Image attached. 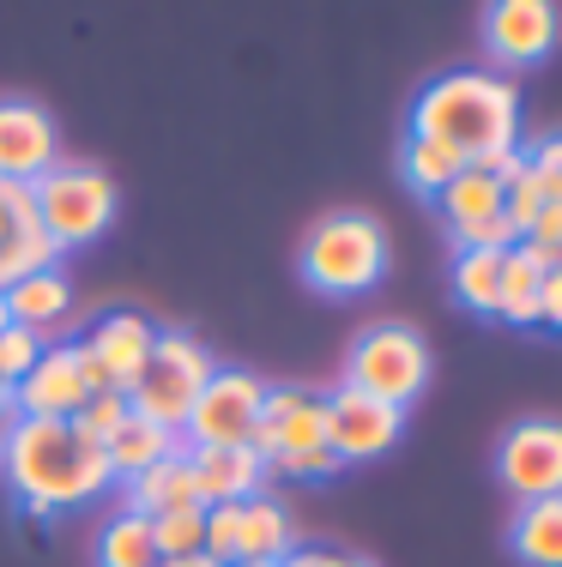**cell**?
I'll list each match as a JSON object with an SVG mask.
<instances>
[{
  "label": "cell",
  "mask_w": 562,
  "mask_h": 567,
  "mask_svg": "<svg viewBox=\"0 0 562 567\" xmlns=\"http://www.w3.org/2000/svg\"><path fill=\"white\" fill-rule=\"evenodd\" d=\"M0 471H7L24 513H37V519H55V513L98 502L115 483L103 441L79 435L73 423H55V416H19V429L0 447Z\"/></svg>",
  "instance_id": "6da1fadb"
},
{
  "label": "cell",
  "mask_w": 562,
  "mask_h": 567,
  "mask_svg": "<svg viewBox=\"0 0 562 567\" xmlns=\"http://www.w3.org/2000/svg\"><path fill=\"white\" fill-rule=\"evenodd\" d=\"M406 127L418 140H436L472 164L484 152L520 145V91L497 66H448V73L418 85Z\"/></svg>",
  "instance_id": "7a4b0ae2"
},
{
  "label": "cell",
  "mask_w": 562,
  "mask_h": 567,
  "mask_svg": "<svg viewBox=\"0 0 562 567\" xmlns=\"http://www.w3.org/2000/svg\"><path fill=\"white\" fill-rule=\"evenodd\" d=\"M387 229L375 212L364 206H339V212H320L303 236V278L315 284L320 296H364L387 278Z\"/></svg>",
  "instance_id": "3957f363"
},
{
  "label": "cell",
  "mask_w": 562,
  "mask_h": 567,
  "mask_svg": "<svg viewBox=\"0 0 562 567\" xmlns=\"http://www.w3.org/2000/svg\"><path fill=\"white\" fill-rule=\"evenodd\" d=\"M31 199H37V229L61 254L98 241L115 224V182L103 164H85V157H55L31 182Z\"/></svg>",
  "instance_id": "277c9868"
},
{
  "label": "cell",
  "mask_w": 562,
  "mask_h": 567,
  "mask_svg": "<svg viewBox=\"0 0 562 567\" xmlns=\"http://www.w3.org/2000/svg\"><path fill=\"white\" fill-rule=\"evenodd\" d=\"M212 369H218V357H212L194 332L157 327V344H152V357H145V374L133 381L127 404L140 416H152V423H164V429L182 435V423H187V411H194L200 386L212 381Z\"/></svg>",
  "instance_id": "5b68a950"
},
{
  "label": "cell",
  "mask_w": 562,
  "mask_h": 567,
  "mask_svg": "<svg viewBox=\"0 0 562 567\" xmlns=\"http://www.w3.org/2000/svg\"><path fill=\"white\" fill-rule=\"evenodd\" d=\"M345 381L406 411V404L430 386V344H423V332L406 327V320H369L351 339Z\"/></svg>",
  "instance_id": "8992f818"
},
{
  "label": "cell",
  "mask_w": 562,
  "mask_h": 567,
  "mask_svg": "<svg viewBox=\"0 0 562 567\" xmlns=\"http://www.w3.org/2000/svg\"><path fill=\"white\" fill-rule=\"evenodd\" d=\"M260 404H266V381H260V374L236 369V362H218L212 381L200 386L194 411H187L182 441H187V447H236V441L254 435Z\"/></svg>",
  "instance_id": "52a82bcc"
},
{
  "label": "cell",
  "mask_w": 562,
  "mask_h": 567,
  "mask_svg": "<svg viewBox=\"0 0 562 567\" xmlns=\"http://www.w3.org/2000/svg\"><path fill=\"white\" fill-rule=\"evenodd\" d=\"M157 344V320L145 308H103L85 332H79V350H85V374L91 393L115 386V393H133V381L145 374V357Z\"/></svg>",
  "instance_id": "ba28073f"
},
{
  "label": "cell",
  "mask_w": 562,
  "mask_h": 567,
  "mask_svg": "<svg viewBox=\"0 0 562 567\" xmlns=\"http://www.w3.org/2000/svg\"><path fill=\"white\" fill-rule=\"evenodd\" d=\"M497 477L520 502L562 495V416H520L497 441Z\"/></svg>",
  "instance_id": "9c48e42d"
},
{
  "label": "cell",
  "mask_w": 562,
  "mask_h": 567,
  "mask_svg": "<svg viewBox=\"0 0 562 567\" xmlns=\"http://www.w3.org/2000/svg\"><path fill=\"white\" fill-rule=\"evenodd\" d=\"M248 447L273 465V458H303L327 447V393L315 386H266L260 423H254Z\"/></svg>",
  "instance_id": "30bf717a"
},
{
  "label": "cell",
  "mask_w": 562,
  "mask_h": 567,
  "mask_svg": "<svg viewBox=\"0 0 562 567\" xmlns=\"http://www.w3.org/2000/svg\"><path fill=\"white\" fill-rule=\"evenodd\" d=\"M406 429V411L387 399L364 393V386H333L327 393V447L339 465H357V458H381Z\"/></svg>",
  "instance_id": "8fae6325"
},
{
  "label": "cell",
  "mask_w": 562,
  "mask_h": 567,
  "mask_svg": "<svg viewBox=\"0 0 562 567\" xmlns=\"http://www.w3.org/2000/svg\"><path fill=\"white\" fill-rule=\"evenodd\" d=\"M85 399H91V374H85L79 339H43L37 362L24 369V381L12 386L19 416H55V423H73V411Z\"/></svg>",
  "instance_id": "7c38bea8"
},
{
  "label": "cell",
  "mask_w": 562,
  "mask_h": 567,
  "mask_svg": "<svg viewBox=\"0 0 562 567\" xmlns=\"http://www.w3.org/2000/svg\"><path fill=\"white\" fill-rule=\"evenodd\" d=\"M562 43V12L551 0H497L484 7V49L497 66H532Z\"/></svg>",
  "instance_id": "4fadbf2b"
},
{
  "label": "cell",
  "mask_w": 562,
  "mask_h": 567,
  "mask_svg": "<svg viewBox=\"0 0 562 567\" xmlns=\"http://www.w3.org/2000/svg\"><path fill=\"white\" fill-rule=\"evenodd\" d=\"M61 157L55 115L31 97H0V182H37Z\"/></svg>",
  "instance_id": "5bb4252c"
},
{
  "label": "cell",
  "mask_w": 562,
  "mask_h": 567,
  "mask_svg": "<svg viewBox=\"0 0 562 567\" xmlns=\"http://www.w3.org/2000/svg\"><path fill=\"white\" fill-rule=\"evenodd\" d=\"M187 465H194L200 483V502L218 507V502H248L254 489H266V458L236 441V447H187Z\"/></svg>",
  "instance_id": "9a60e30c"
},
{
  "label": "cell",
  "mask_w": 562,
  "mask_h": 567,
  "mask_svg": "<svg viewBox=\"0 0 562 567\" xmlns=\"http://www.w3.org/2000/svg\"><path fill=\"white\" fill-rule=\"evenodd\" d=\"M297 544L303 532L273 489H254L248 502H236V561H285Z\"/></svg>",
  "instance_id": "2e32d148"
},
{
  "label": "cell",
  "mask_w": 562,
  "mask_h": 567,
  "mask_svg": "<svg viewBox=\"0 0 562 567\" xmlns=\"http://www.w3.org/2000/svg\"><path fill=\"white\" fill-rule=\"evenodd\" d=\"M115 489H122V507L140 513V519H157V513H176V507H206L200 502V483H194V465H187V447L157 458L140 477H122Z\"/></svg>",
  "instance_id": "e0dca14e"
},
{
  "label": "cell",
  "mask_w": 562,
  "mask_h": 567,
  "mask_svg": "<svg viewBox=\"0 0 562 567\" xmlns=\"http://www.w3.org/2000/svg\"><path fill=\"white\" fill-rule=\"evenodd\" d=\"M7 320L12 327H24V332H55L67 315H73V284H67L61 266H43V272H31V278H19V284H7Z\"/></svg>",
  "instance_id": "ac0fdd59"
},
{
  "label": "cell",
  "mask_w": 562,
  "mask_h": 567,
  "mask_svg": "<svg viewBox=\"0 0 562 567\" xmlns=\"http://www.w3.org/2000/svg\"><path fill=\"white\" fill-rule=\"evenodd\" d=\"M508 556L520 567H562V495L514 507V519H508Z\"/></svg>",
  "instance_id": "d6986e66"
},
{
  "label": "cell",
  "mask_w": 562,
  "mask_h": 567,
  "mask_svg": "<svg viewBox=\"0 0 562 567\" xmlns=\"http://www.w3.org/2000/svg\"><path fill=\"white\" fill-rule=\"evenodd\" d=\"M182 447H187V441L176 435V429L152 423V416H140V411H127V423L115 429L110 441H103L115 483H122V477H140V471H152L157 458H170V453H182Z\"/></svg>",
  "instance_id": "ffe728a7"
},
{
  "label": "cell",
  "mask_w": 562,
  "mask_h": 567,
  "mask_svg": "<svg viewBox=\"0 0 562 567\" xmlns=\"http://www.w3.org/2000/svg\"><path fill=\"white\" fill-rule=\"evenodd\" d=\"M508 254H514V248H508ZM508 254L453 248V302L497 320V290H502V260H508Z\"/></svg>",
  "instance_id": "44dd1931"
},
{
  "label": "cell",
  "mask_w": 562,
  "mask_h": 567,
  "mask_svg": "<svg viewBox=\"0 0 562 567\" xmlns=\"http://www.w3.org/2000/svg\"><path fill=\"white\" fill-rule=\"evenodd\" d=\"M539 308H544V272L527 260V254H508L502 260V290H497V320L508 327H539Z\"/></svg>",
  "instance_id": "7402d4cb"
},
{
  "label": "cell",
  "mask_w": 562,
  "mask_h": 567,
  "mask_svg": "<svg viewBox=\"0 0 562 567\" xmlns=\"http://www.w3.org/2000/svg\"><path fill=\"white\" fill-rule=\"evenodd\" d=\"M436 206H441V218H448V229L478 224V218H490V212H502V182H497V175H484V169L466 164V169H460V175H453V182L436 194Z\"/></svg>",
  "instance_id": "603a6c76"
},
{
  "label": "cell",
  "mask_w": 562,
  "mask_h": 567,
  "mask_svg": "<svg viewBox=\"0 0 562 567\" xmlns=\"http://www.w3.org/2000/svg\"><path fill=\"white\" fill-rule=\"evenodd\" d=\"M98 567H157V544H152V519L140 513H115L98 532Z\"/></svg>",
  "instance_id": "cb8c5ba5"
},
{
  "label": "cell",
  "mask_w": 562,
  "mask_h": 567,
  "mask_svg": "<svg viewBox=\"0 0 562 567\" xmlns=\"http://www.w3.org/2000/svg\"><path fill=\"white\" fill-rule=\"evenodd\" d=\"M460 169H466V157L448 152V145H436V140H418V133H406V145H399V175H406L418 194H430V199H436Z\"/></svg>",
  "instance_id": "d4e9b609"
},
{
  "label": "cell",
  "mask_w": 562,
  "mask_h": 567,
  "mask_svg": "<svg viewBox=\"0 0 562 567\" xmlns=\"http://www.w3.org/2000/svg\"><path fill=\"white\" fill-rule=\"evenodd\" d=\"M43 266H61V248L37 224H19L7 241H0V290L19 284V278H31V272H43Z\"/></svg>",
  "instance_id": "484cf974"
},
{
  "label": "cell",
  "mask_w": 562,
  "mask_h": 567,
  "mask_svg": "<svg viewBox=\"0 0 562 567\" xmlns=\"http://www.w3.org/2000/svg\"><path fill=\"white\" fill-rule=\"evenodd\" d=\"M152 544H157V561L200 556V549H206V507H176V513H157V519H152Z\"/></svg>",
  "instance_id": "4316f807"
},
{
  "label": "cell",
  "mask_w": 562,
  "mask_h": 567,
  "mask_svg": "<svg viewBox=\"0 0 562 567\" xmlns=\"http://www.w3.org/2000/svg\"><path fill=\"white\" fill-rule=\"evenodd\" d=\"M127 411H133V404H127V393H115V386H103V393H91V399L73 411V429H79V435H91V441H110L115 429L127 423Z\"/></svg>",
  "instance_id": "83f0119b"
},
{
  "label": "cell",
  "mask_w": 562,
  "mask_h": 567,
  "mask_svg": "<svg viewBox=\"0 0 562 567\" xmlns=\"http://www.w3.org/2000/svg\"><path fill=\"white\" fill-rule=\"evenodd\" d=\"M520 254H527L539 272H556L562 266V206H544L539 218H532V229L520 236Z\"/></svg>",
  "instance_id": "f1b7e54d"
},
{
  "label": "cell",
  "mask_w": 562,
  "mask_h": 567,
  "mask_svg": "<svg viewBox=\"0 0 562 567\" xmlns=\"http://www.w3.org/2000/svg\"><path fill=\"white\" fill-rule=\"evenodd\" d=\"M448 236H453V248H490V254L520 248V224L508 218V212H490V218L460 224V229H448Z\"/></svg>",
  "instance_id": "f546056e"
},
{
  "label": "cell",
  "mask_w": 562,
  "mask_h": 567,
  "mask_svg": "<svg viewBox=\"0 0 562 567\" xmlns=\"http://www.w3.org/2000/svg\"><path fill=\"white\" fill-rule=\"evenodd\" d=\"M19 224H37V199L31 182H0V241L12 236Z\"/></svg>",
  "instance_id": "4dcf8cb0"
},
{
  "label": "cell",
  "mask_w": 562,
  "mask_h": 567,
  "mask_svg": "<svg viewBox=\"0 0 562 567\" xmlns=\"http://www.w3.org/2000/svg\"><path fill=\"white\" fill-rule=\"evenodd\" d=\"M278 567H345V549H333V544H297Z\"/></svg>",
  "instance_id": "1f68e13d"
},
{
  "label": "cell",
  "mask_w": 562,
  "mask_h": 567,
  "mask_svg": "<svg viewBox=\"0 0 562 567\" xmlns=\"http://www.w3.org/2000/svg\"><path fill=\"white\" fill-rule=\"evenodd\" d=\"M539 320L562 332V266H556V272H544V308H539Z\"/></svg>",
  "instance_id": "d6a6232c"
},
{
  "label": "cell",
  "mask_w": 562,
  "mask_h": 567,
  "mask_svg": "<svg viewBox=\"0 0 562 567\" xmlns=\"http://www.w3.org/2000/svg\"><path fill=\"white\" fill-rule=\"evenodd\" d=\"M12 429H19V404H12V393H0V447H7Z\"/></svg>",
  "instance_id": "836d02e7"
},
{
  "label": "cell",
  "mask_w": 562,
  "mask_h": 567,
  "mask_svg": "<svg viewBox=\"0 0 562 567\" xmlns=\"http://www.w3.org/2000/svg\"><path fill=\"white\" fill-rule=\"evenodd\" d=\"M157 567H224V561H212L206 549H200V556H176V561H157Z\"/></svg>",
  "instance_id": "e575fe53"
},
{
  "label": "cell",
  "mask_w": 562,
  "mask_h": 567,
  "mask_svg": "<svg viewBox=\"0 0 562 567\" xmlns=\"http://www.w3.org/2000/svg\"><path fill=\"white\" fill-rule=\"evenodd\" d=\"M345 567H375L369 556H357V549H345Z\"/></svg>",
  "instance_id": "d590c367"
},
{
  "label": "cell",
  "mask_w": 562,
  "mask_h": 567,
  "mask_svg": "<svg viewBox=\"0 0 562 567\" xmlns=\"http://www.w3.org/2000/svg\"><path fill=\"white\" fill-rule=\"evenodd\" d=\"M12 327V320H7V296H0V332H7Z\"/></svg>",
  "instance_id": "8d00e7d4"
},
{
  "label": "cell",
  "mask_w": 562,
  "mask_h": 567,
  "mask_svg": "<svg viewBox=\"0 0 562 567\" xmlns=\"http://www.w3.org/2000/svg\"><path fill=\"white\" fill-rule=\"evenodd\" d=\"M231 567H278V561H231Z\"/></svg>",
  "instance_id": "74e56055"
},
{
  "label": "cell",
  "mask_w": 562,
  "mask_h": 567,
  "mask_svg": "<svg viewBox=\"0 0 562 567\" xmlns=\"http://www.w3.org/2000/svg\"><path fill=\"white\" fill-rule=\"evenodd\" d=\"M0 393H7V386H0Z\"/></svg>",
  "instance_id": "f35d334b"
}]
</instances>
